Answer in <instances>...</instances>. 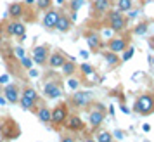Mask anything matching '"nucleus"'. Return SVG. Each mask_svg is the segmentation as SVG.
I'll return each mask as SVG.
<instances>
[{"mask_svg":"<svg viewBox=\"0 0 154 142\" xmlns=\"http://www.w3.org/2000/svg\"><path fill=\"white\" fill-rule=\"evenodd\" d=\"M43 78H45V82H43V95L47 99H59L63 95L61 78L59 76H54L52 73H47Z\"/></svg>","mask_w":154,"mask_h":142,"instance_id":"obj_1","label":"nucleus"},{"mask_svg":"<svg viewBox=\"0 0 154 142\" xmlns=\"http://www.w3.org/2000/svg\"><path fill=\"white\" fill-rule=\"evenodd\" d=\"M107 17H106V21H107V28L114 31V33H121L123 29H126V23H128V17H126L123 12H119V11H109L107 12Z\"/></svg>","mask_w":154,"mask_h":142,"instance_id":"obj_2","label":"nucleus"},{"mask_svg":"<svg viewBox=\"0 0 154 142\" xmlns=\"http://www.w3.org/2000/svg\"><path fill=\"white\" fill-rule=\"evenodd\" d=\"M133 111L137 114L147 116V114L154 113V95L152 94H142L139 95L135 102H133Z\"/></svg>","mask_w":154,"mask_h":142,"instance_id":"obj_3","label":"nucleus"},{"mask_svg":"<svg viewBox=\"0 0 154 142\" xmlns=\"http://www.w3.org/2000/svg\"><path fill=\"white\" fill-rule=\"evenodd\" d=\"M69 114L68 102H59L56 107L50 109V127L52 128H61L64 127V121Z\"/></svg>","mask_w":154,"mask_h":142,"instance_id":"obj_4","label":"nucleus"},{"mask_svg":"<svg viewBox=\"0 0 154 142\" xmlns=\"http://www.w3.org/2000/svg\"><path fill=\"white\" fill-rule=\"evenodd\" d=\"M4 31L7 36H14V38H19V40H26V24L21 21V19H11L9 23H5L4 26Z\"/></svg>","mask_w":154,"mask_h":142,"instance_id":"obj_5","label":"nucleus"},{"mask_svg":"<svg viewBox=\"0 0 154 142\" xmlns=\"http://www.w3.org/2000/svg\"><path fill=\"white\" fill-rule=\"evenodd\" d=\"M92 100H94V95L90 90H76L71 95L69 104H73L76 109H87L92 104Z\"/></svg>","mask_w":154,"mask_h":142,"instance_id":"obj_6","label":"nucleus"},{"mask_svg":"<svg viewBox=\"0 0 154 142\" xmlns=\"http://www.w3.org/2000/svg\"><path fill=\"white\" fill-rule=\"evenodd\" d=\"M106 118V106L104 104H94V109H90L88 113V123L92 128H97L102 125V121Z\"/></svg>","mask_w":154,"mask_h":142,"instance_id":"obj_7","label":"nucleus"},{"mask_svg":"<svg viewBox=\"0 0 154 142\" xmlns=\"http://www.w3.org/2000/svg\"><path fill=\"white\" fill-rule=\"evenodd\" d=\"M50 49L49 45H36L31 50V59L36 66H47V59H49Z\"/></svg>","mask_w":154,"mask_h":142,"instance_id":"obj_8","label":"nucleus"},{"mask_svg":"<svg viewBox=\"0 0 154 142\" xmlns=\"http://www.w3.org/2000/svg\"><path fill=\"white\" fill-rule=\"evenodd\" d=\"M59 16H61V11H57V9L50 7L45 11V14L42 17V26L45 29H56V24H57V19H59Z\"/></svg>","mask_w":154,"mask_h":142,"instance_id":"obj_9","label":"nucleus"},{"mask_svg":"<svg viewBox=\"0 0 154 142\" xmlns=\"http://www.w3.org/2000/svg\"><path fill=\"white\" fill-rule=\"evenodd\" d=\"M68 61V57L64 56L63 50L56 49L54 52H50L49 54V59H47V66H49L50 69H61V66Z\"/></svg>","mask_w":154,"mask_h":142,"instance_id":"obj_10","label":"nucleus"},{"mask_svg":"<svg viewBox=\"0 0 154 142\" xmlns=\"http://www.w3.org/2000/svg\"><path fill=\"white\" fill-rule=\"evenodd\" d=\"M2 94H4V97H5L7 102L16 104V102L19 100V97H21V88H19L17 83H7V85L4 87Z\"/></svg>","mask_w":154,"mask_h":142,"instance_id":"obj_11","label":"nucleus"},{"mask_svg":"<svg viewBox=\"0 0 154 142\" xmlns=\"http://www.w3.org/2000/svg\"><path fill=\"white\" fill-rule=\"evenodd\" d=\"M114 2L112 0H94L92 4V16H106L112 9Z\"/></svg>","mask_w":154,"mask_h":142,"instance_id":"obj_12","label":"nucleus"},{"mask_svg":"<svg viewBox=\"0 0 154 142\" xmlns=\"http://www.w3.org/2000/svg\"><path fill=\"white\" fill-rule=\"evenodd\" d=\"M126 47H128V38H126V36H112V38L107 40V49L111 50V52L119 54V52H123Z\"/></svg>","mask_w":154,"mask_h":142,"instance_id":"obj_13","label":"nucleus"},{"mask_svg":"<svg viewBox=\"0 0 154 142\" xmlns=\"http://www.w3.org/2000/svg\"><path fill=\"white\" fill-rule=\"evenodd\" d=\"M64 127L69 132H82L85 128V121L78 116V114H68V118L64 121Z\"/></svg>","mask_w":154,"mask_h":142,"instance_id":"obj_14","label":"nucleus"},{"mask_svg":"<svg viewBox=\"0 0 154 142\" xmlns=\"http://www.w3.org/2000/svg\"><path fill=\"white\" fill-rule=\"evenodd\" d=\"M83 36H85V40H87V43H88V49L92 52H99V50L102 49V38H100L99 33H95V31H85Z\"/></svg>","mask_w":154,"mask_h":142,"instance_id":"obj_15","label":"nucleus"},{"mask_svg":"<svg viewBox=\"0 0 154 142\" xmlns=\"http://www.w3.org/2000/svg\"><path fill=\"white\" fill-rule=\"evenodd\" d=\"M24 11H26L24 2H12V4L9 5L7 14H9L11 19H23V17H24Z\"/></svg>","mask_w":154,"mask_h":142,"instance_id":"obj_16","label":"nucleus"},{"mask_svg":"<svg viewBox=\"0 0 154 142\" xmlns=\"http://www.w3.org/2000/svg\"><path fill=\"white\" fill-rule=\"evenodd\" d=\"M0 135H4L5 139H16V137H19V128L12 120H7L5 125L0 128Z\"/></svg>","mask_w":154,"mask_h":142,"instance_id":"obj_17","label":"nucleus"},{"mask_svg":"<svg viewBox=\"0 0 154 142\" xmlns=\"http://www.w3.org/2000/svg\"><path fill=\"white\" fill-rule=\"evenodd\" d=\"M73 26V19H71V16H68L66 12L61 11V16H59V19H57V24H56V29L57 31H61V33H68Z\"/></svg>","mask_w":154,"mask_h":142,"instance_id":"obj_18","label":"nucleus"},{"mask_svg":"<svg viewBox=\"0 0 154 142\" xmlns=\"http://www.w3.org/2000/svg\"><path fill=\"white\" fill-rule=\"evenodd\" d=\"M19 106L24 109V111H29V113H35L36 109H38V102L33 99H29V97H26V95H23L21 94V97H19Z\"/></svg>","mask_w":154,"mask_h":142,"instance_id":"obj_19","label":"nucleus"},{"mask_svg":"<svg viewBox=\"0 0 154 142\" xmlns=\"http://www.w3.org/2000/svg\"><path fill=\"white\" fill-rule=\"evenodd\" d=\"M35 114H36V118H38V121H40V123L47 125V127H50V107H47V106L38 107V109L35 111Z\"/></svg>","mask_w":154,"mask_h":142,"instance_id":"obj_20","label":"nucleus"},{"mask_svg":"<svg viewBox=\"0 0 154 142\" xmlns=\"http://www.w3.org/2000/svg\"><path fill=\"white\" fill-rule=\"evenodd\" d=\"M102 57L106 59V63H107L109 68H118L119 64H121V57H119L116 52H111V50L102 52Z\"/></svg>","mask_w":154,"mask_h":142,"instance_id":"obj_21","label":"nucleus"},{"mask_svg":"<svg viewBox=\"0 0 154 142\" xmlns=\"http://www.w3.org/2000/svg\"><path fill=\"white\" fill-rule=\"evenodd\" d=\"M76 69H78V66L75 64V61H71V59H68V61L61 66V71H63L64 76H73Z\"/></svg>","mask_w":154,"mask_h":142,"instance_id":"obj_22","label":"nucleus"},{"mask_svg":"<svg viewBox=\"0 0 154 142\" xmlns=\"http://www.w3.org/2000/svg\"><path fill=\"white\" fill-rule=\"evenodd\" d=\"M85 5V0H69V12H71V19H76L78 11Z\"/></svg>","mask_w":154,"mask_h":142,"instance_id":"obj_23","label":"nucleus"},{"mask_svg":"<svg viewBox=\"0 0 154 142\" xmlns=\"http://www.w3.org/2000/svg\"><path fill=\"white\" fill-rule=\"evenodd\" d=\"M21 94H23V95H26V97H29V99L36 100V102L40 100V95L36 94V90H35V88H31V87H28V85H26V87H23Z\"/></svg>","mask_w":154,"mask_h":142,"instance_id":"obj_24","label":"nucleus"},{"mask_svg":"<svg viewBox=\"0 0 154 142\" xmlns=\"http://www.w3.org/2000/svg\"><path fill=\"white\" fill-rule=\"evenodd\" d=\"M132 5H133V2L132 0H118V11L119 12H130L132 11Z\"/></svg>","mask_w":154,"mask_h":142,"instance_id":"obj_25","label":"nucleus"},{"mask_svg":"<svg viewBox=\"0 0 154 142\" xmlns=\"http://www.w3.org/2000/svg\"><path fill=\"white\" fill-rule=\"evenodd\" d=\"M95 140L97 142H112V134L111 132H107V130H102V132H99L97 134Z\"/></svg>","mask_w":154,"mask_h":142,"instance_id":"obj_26","label":"nucleus"},{"mask_svg":"<svg viewBox=\"0 0 154 142\" xmlns=\"http://www.w3.org/2000/svg\"><path fill=\"white\" fill-rule=\"evenodd\" d=\"M35 5H36V11H47V9L52 7V0H36L35 2Z\"/></svg>","mask_w":154,"mask_h":142,"instance_id":"obj_27","label":"nucleus"},{"mask_svg":"<svg viewBox=\"0 0 154 142\" xmlns=\"http://www.w3.org/2000/svg\"><path fill=\"white\" fill-rule=\"evenodd\" d=\"M80 71L83 73L85 76H92V75H95V68H94V66H90L88 63L82 64V66H80Z\"/></svg>","mask_w":154,"mask_h":142,"instance_id":"obj_28","label":"nucleus"},{"mask_svg":"<svg viewBox=\"0 0 154 142\" xmlns=\"http://www.w3.org/2000/svg\"><path fill=\"white\" fill-rule=\"evenodd\" d=\"M147 31H149V24H147V23H139V24L133 28V33H135V35H146Z\"/></svg>","mask_w":154,"mask_h":142,"instance_id":"obj_29","label":"nucleus"},{"mask_svg":"<svg viewBox=\"0 0 154 142\" xmlns=\"http://www.w3.org/2000/svg\"><path fill=\"white\" fill-rule=\"evenodd\" d=\"M19 61H21L23 69H26V71H28V69H31V68H33V59H31V57L24 56V57H21Z\"/></svg>","mask_w":154,"mask_h":142,"instance_id":"obj_30","label":"nucleus"},{"mask_svg":"<svg viewBox=\"0 0 154 142\" xmlns=\"http://www.w3.org/2000/svg\"><path fill=\"white\" fill-rule=\"evenodd\" d=\"M123 52H125V54L121 56V63H126V61H130V59L133 57V52H135V50H133V47H130V49L126 47V49L123 50Z\"/></svg>","mask_w":154,"mask_h":142,"instance_id":"obj_31","label":"nucleus"},{"mask_svg":"<svg viewBox=\"0 0 154 142\" xmlns=\"http://www.w3.org/2000/svg\"><path fill=\"white\" fill-rule=\"evenodd\" d=\"M12 50H14V56L17 57V59H21V57L26 56V50L23 49V47H19V45H16V47H12Z\"/></svg>","mask_w":154,"mask_h":142,"instance_id":"obj_32","label":"nucleus"},{"mask_svg":"<svg viewBox=\"0 0 154 142\" xmlns=\"http://www.w3.org/2000/svg\"><path fill=\"white\" fill-rule=\"evenodd\" d=\"M68 85H69V88H73V90H76L80 83H78V82H76L75 78H69V82H68Z\"/></svg>","mask_w":154,"mask_h":142,"instance_id":"obj_33","label":"nucleus"},{"mask_svg":"<svg viewBox=\"0 0 154 142\" xmlns=\"http://www.w3.org/2000/svg\"><path fill=\"white\" fill-rule=\"evenodd\" d=\"M61 142H75V137H71V135H64Z\"/></svg>","mask_w":154,"mask_h":142,"instance_id":"obj_34","label":"nucleus"},{"mask_svg":"<svg viewBox=\"0 0 154 142\" xmlns=\"http://www.w3.org/2000/svg\"><path fill=\"white\" fill-rule=\"evenodd\" d=\"M7 82H9V75H2V76H0V83H2V85L7 83Z\"/></svg>","mask_w":154,"mask_h":142,"instance_id":"obj_35","label":"nucleus"},{"mask_svg":"<svg viewBox=\"0 0 154 142\" xmlns=\"http://www.w3.org/2000/svg\"><path fill=\"white\" fill-rule=\"evenodd\" d=\"M28 71H29V76H38V71H35L33 68H31V69H28Z\"/></svg>","mask_w":154,"mask_h":142,"instance_id":"obj_36","label":"nucleus"},{"mask_svg":"<svg viewBox=\"0 0 154 142\" xmlns=\"http://www.w3.org/2000/svg\"><path fill=\"white\" fill-rule=\"evenodd\" d=\"M142 130H144V132H149V130H151V127L146 123V125H142Z\"/></svg>","mask_w":154,"mask_h":142,"instance_id":"obj_37","label":"nucleus"},{"mask_svg":"<svg viewBox=\"0 0 154 142\" xmlns=\"http://www.w3.org/2000/svg\"><path fill=\"white\" fill-rule=\"evenodd\" d=\"M114 135H116L118 139H123V132H121V130H118V132H116V134H114Z\"/></svg>","mask_w":154,"mask_h":142,"instance_id":"obj_38","label":"nucleus"},{"mask_svg":"<svg viewBox=\"0 0 154 142\" xmlns=\"http://www.w3.org/2000/svg\"><path fill=\"white\" fill-rule=\"evenodd\" d=\"M36 0H24V5H31V4H35Z\"/></svg>","mask_w":154,"mask_h":142,"instance_id":"obj_39","label":"nucleus"},{"mask_svg":"<svg viewBox=\"0 0 154 142\" xmlns=\"http://www.w3.org/2000/svg\"><path fill=\"white\" fill-rule=\"evenodd\" d=\"M4 45V33H2V29H0V47Z\"/></svg>","mask_w":154,"mask_h":142,"instance_id":"obj_40","label":"nucleus"},{"mask_svg":"<svg viewBox=\"0 0 154 142\" xmlns=\"http://www.w3.org/2000/svg\"><path fill=\"white\" fill-rule=\"evenodd\" d=\"M7 100H5V97H2V94H0V104H5Z\"/></svg>","mask_w":154,"mask_h":142,"instance_id":"obj_41","label":"nucleus"},{"mask_svg":"<svg viewBox=\"0 0 154 142\" xmlns=\"http://www.w3.org/2000/svg\"><path fill=\"white\" fill-rule=\"evenodd\" d=\"M83 142H97V140H95V139H92V137H88V139H85Z\"/></svg>","mask_w":154,"mask_h":142,"instance_id":"obj_42","label":"nucleus"},{"mask_svg":"<svg viewBox=\"0 0 154 142\" xmlns=\"http://www.w3.org/2000/svg\"><path fill=\"white\" fill-rule=\"evenodd\" d=\"M57 4H64V2H66V0H56Z\"/></svg>","mask_w":154,"mask_h":142,"instance_id":"obj_43","label":"nucleus"},{"mask_svg":"<svg viewBox=\"0 0 154 142\" xmlns=\"http://www.w3.org/2000/svg\"><path fill=\"white\" fill-rule=\"evenodd\" d=\"M2 90H4V87H2V83H0V94H2Z\"/></svg>","mask_w":154,"mask_h":142,"instance_id":"obj_44","label":"nucleus"},{"mask_svg":"<svg viewBox=\"0 0 154 142\" xmlns=\"http://www.w3.org/2000/svg\"><path fill=\"white\" fill-rule=\"evenodd\" d=\"M152 64H154V57H152Z\"/></svg>","mask_w":154,"mask_h":142,"instance_id":"obj_45","label":"nucleus"}]
</instances>
